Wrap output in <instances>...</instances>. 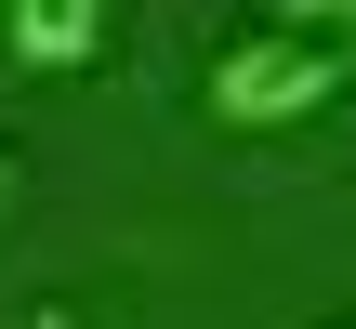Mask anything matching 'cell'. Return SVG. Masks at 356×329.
I'll return each instance as SVG.
<instances>
[{"label": "cell", "mask_w": 356, "mask_h": 329, "mask_svg": "<svg viewBox=\"0 0 356 329\" xmlns=\"http://www.w3.org/2000/svg\"><path fill=\"white\" fill-rule=\"evenodd\" d=\"M0 53L26 79H79L106 53V0H0Z\"/></svg>", "instance_id": "obj_2"}, {"label": "cell", "mask_w": 356, "mask_h": 329, "mask_svg": "<svg viewBox=\"0 0 356 329\" xmlns=\"http://www.w3.org/2000/svg\"><path fill=\"white\" fill-rule=\"evenodd\" d=\"M13 211H26V158L0 145V224H13Z\"/></svg>", "instance_id": "obj_3"}, {"label": "cell", "mask_w": 356, "mask_h": 329, "mask_svg": "<svg viewBox=\"0 0 356 329\" xmlns=\"http://www.w3.org/2000/svg\"><path fill=\"white\" fill-rule=\"evenodd\" d=\"M291 26H356V0H291Z\"/></svg>", "instance_id": "obj_4"}, {"label": "cell", "mask_w": 356, "mask_h": 329, "mask_svg": "<svg viewBox=\"0 0 356 329\" xmlns=\"http://www.w3.org/2000/svg\"><path fill=\"white\" fill-rule=\"evenodd\" d=\"M343 79H356V53L330 26H264V40H225V53H211L198 106H211L225 132H291V119H317Z\"/></svg>", "instance_id": "obj_1"}, {"label": "cell", "mask_w": 356, "mask_h": 329, "mask_svg": "<svg viewBox=\"0 0 356 329\" xmlns=\"http://www.w3.org/2000/svg\"><path fill=\"white\" fill-rule=\"evenodd\" d=\"M343 329H356V317H343Z\"/></svg>", "instance_id": "obj_5"}]
</instances>
